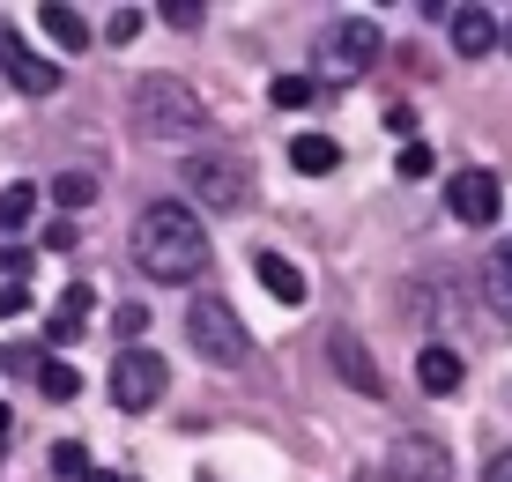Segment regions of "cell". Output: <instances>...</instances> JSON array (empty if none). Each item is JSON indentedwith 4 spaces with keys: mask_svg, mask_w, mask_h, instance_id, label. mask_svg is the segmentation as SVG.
<instances>
[{
    "mask_svg": "<svg viewBox=\"0 0 512 482\" xmlns=\"http://www.w3.org/2000/svg\"><path fill=\"white\" fill-rule=\"evenodd\" d=\"M446 23H453V52H468V60H483V52L505 38V23L490 8H453Z\"/></svg>",
    "mask_w": 512,
    "mask_h": 482,
    "instance_id": "cell-13",
    "label": "cell"
},
{
    "mask_svg": "<svg viewBox=\"0 0 512 482\" xmlns=\"http://www.w3.org/2000/svg\"><path fill=\"white\" fill-rule=\"evenodd\" d=\"M90 201H97V178H90V171L52 178V208H90Z\"/></svg>",
    "mask_w": 512,
    "mask_h": 482,
    "instance_id": "cell-21",
    "label": "cell"
},
{
    "mask_svg": "<svg viewBox=\"0 0 512 482\" xmlns=\"http://www.w3.org/2000/svg\"><path fill=\"white\" fill-rule=\"evenodd\" d=\"M164 15H171V23H179V30H193V23H201V15H208V8H201V0H171V8H164Z\"/></svg>",
    "mask_w": 512,
    "mask_h": 482,
    "instance_id": "cell-27",
    "label": "cell"
},
{
    "mask_svg": "<svg viewBox=\"0 0 512 482\" xmlns=\"http://www.w3.org/2000/svg\"><path fill=\"white\" fill-rule=\"evenodd\" d=\"M0 371H38V356L30 349H0Z\"/></svg>",
    "mask_w": 512,
    "mask_h": 482,
    "instance_id": "cell-28",
    "label": "cell"
},
{
    "mask_svg": "<svg viewBox=\"0 0 512 482\" xmlns=\"http://www.w3.org/2000/svg\"><path fill=\"white\" fill-rule=\"evenodd\" d=\"M483 297H490V312L512 327V245H498V253L483 260Z\"/></svg>",
    "mask_w": 512,
    "mask_h": 482,
    "instance_id": "cell-16",
    "label": "cell"
},
{
    "mask_svg": "<svg viewBox=\"0 0 512 482\" xmlns=\"http://www.w3.org/2000/svg\"><path fill=\"white\" fill-rule=\"evenodd\" d=\"M141 327H149V312H141V305H119V312H112V334H119V342H141Z\"/></svg>",
    "mask_w": 512,
    "mask_h": 482,
    "instance_id": "cell-24",
    "label": "cell"
},
{
    "mask_svg": "<svg viewBox=\"0 0 512 482\" xmlns=\"http://www.w3.org/2000/svg\"><path fill=\"white\" fill-rule=\"evenodd\" d=\"M90 305H97V297H90V282H67V290H60V305H52V319H45V342H82V334H90Z\"/></svg>",
    "mask_w": 512,
    "mask_h": 482,
    "instance_id": "cell-12",
    "label": "cell"
},
{
    "mask_svg": "<svg viewBox=\"0 0 512 482\" xmlns=\"http://www.w3.org/2000/svg\"><path fill=\"white\" fill-rule=\"evenodd\" d=\"M372 60H379V23L372 15H334V23L320 30V45H312V82L320 89H349Z\"/></svg>",
    "mask_w": 512,
    "mask_h": 482,
    "instance_id": "cell-4",
    "label": "cell"
},
{
    "mask_svg": "<svg viewBox=\"0 0 512 482\" xmlns=\"http://www.w3.org/2000/svg\"><path fill=\"white\" fill-rule=\"evenodd\" d=\"M186 342L201 364H216V371H231L253 356V334H245V319L231 312V297H216V290H201L193 297V312H186Z\"/></svg>",
    "mask_w": 512,
    "mask_h": 482,
    "instance_id": "cell-5",
    "label": "cell"
},
{
    "mask_svg": "<svg viewBox=\"0 0 512 482\" xmlns=\"http://www.w3.org/2000/svg\"><path fill=\"white\" fill-rule=\"evenodd\" d=\"M38 394H45V401H75V394H82L75 364H52V356H45V364H38Z\"/></svg>",
    "mask_w": 512,
    "mask_h": 482,
    "instance_id": "cell-20",
    "label": "cell"
},
{
    "mask_svg": "<svg viewBox=\"0 0 512 482\" xmlns=\"http://www.w3.org/2000/svg\"><path fill=\"white\" fill-rule=\"evenodd\" d=\"M461 379H468V364L446 342H431V349L416 356V386H423V394H461Z\"/></svg>",
    "mask_w": 512,
    "mask_h": 482,
    "instance_id": "cell-14",
    "label": "cell"
},
{
    "mask_svg": "<svg viewBox=\"0 0 512 482\" xmlns=\"http://www.w3.org/2000/svg\"><path fill=\"white\" fill-rule=\"evenodd\" d=\"M483 482H512V453H490V468H483Z\"/></svg>",
    "mask_w": 512,
    "mask_h": 482,
    "instance_id": "cell-29",
    "label": "cell"
},
{
    "mask_svg": "<svg viewBox=\"0 0 512 482\" xmlns=\"http://www.w3.org/2000/svg\"><path fill=\"white\" fill-rule=\"evenodd\" d=\"M268 97L282 104V112H305V104H320V82H312V75H275Z\"/></svg>",
    "mask_w": 512,
    "mask_h": 482,
    "instance_id": "cell-19",
    "label": "cell"
},
{
    "mask_svg": "<svg viewBox=\"0 0 512 482\" xmlns=\"http://www.w3.org/2000/svg\"><path fill=\"white\" fill-rule=\"evenodd\" d=\"M253 275H260V290H268L275 305H290V312H297V305H305V297H312L305 267H297L290 253H260V260H253Z\"/></svg>",
    "mask_w": 512,
    "mask_h": 482,
    "instance_id": "cell-11",
    "label": "cell"
},
{
    "mask_svg": "<svg viewBox=\"0 0 512 482\" xmlns=\"http://www.w3.org/2000/svg\"><path fill=\"white\" fill-rule=\"evenodd\" d=\"M52 475H60V482H82V475H90V453H82V438H60V445H52Z\"/></svg>",
    "mask_w": 512,
    "mask_h": 482,
    "instance_id": "cell-22",
    "label": "cell"
},
{
    "mask_svg": "<svg viewBox=\"0 0 512 482\" xmlns=\"http://www.w3.org/2000/svg\"><path fill=\"white\" fill-rule=\"evenodd\" d=\"M505 52H512V15H505Z\"/></svg>",
    "mask_w": 512,
    "mask_h": 482,
    "instance_id": "cell-33",
    "label": "cell"
},
{
    "mask_svg": "<svg viewBox=\"0 0 512 482\" xmlns=\"http://www.w3.org/2000/svg\"><path fill=\"white\" fill-rule=\"evenodd\" d=\"M164 386H171V371H164V356H156V349H127L112 364V408H127V416L156 408V401H164Z\"/></svg>",
    "mask_w": 512,
    "mask_h": 482,
    "instance_id": "cell-6",
    "label": "cell"
},
{
    "mask_svg": "<svg viewBox=\"0 0 512 482\" xmlns=\"http://www.w3.org/2000/svg\"><path fill=\"white\" fill-rule=\"evenodd\" d=\"M201 482H208V475H201Z\"/></svg>",
    "mask_w": 512,
    "mask_h": 482,
    "instance_id": "cell-34",
    "label": "cell"
},
{
    "mask_svg": "<svg viewBox=\"0 0 512 482\" xmlns=\"http://www.w3.org/2000/svg\"><path fill=\"white\" fill-rule=\"evenodd\" d=\"M201 127H208V112H201V97H193L179 75L134 82V134H149V141H193Z\"/></svg>",
    "mask_w": 512,
    "mask_h": 482,
    "instance_id": "cell-3",
    "label": "cell"
},
{
    "mask_svg": "<svg viewBox=\"0 0 512 482\" xmlns=\"http://www.w3.org/2000/svg\"><path fill=\"white\" fill-rule=\"evenodd\" d=\"M141 38V8H112V45H134Z\"/></svg>",
    "mask_w": 512,
    "mask_h": 482,
    "instance_id": "cell-25",
    "label": "cell"
},
{
    "mask_svg": "<svg viewBox=\"0 0 512 482\" xmlns=\"http://www.w3.org/2000/svg\"><path fill=\"white\" fill-rule=\"evenodd\" d=\"M179 186L201 208H216V216H245V208H253V164L231 156V149H186Z\"/></svg>",
    "mask_w": 512,
    "mask_h": 482,
    "instance_id": "cell-2",
    "label": "cell"
},
{
    "mask_svg": "<svg viewBox=\"0 0 512 482\" xmlns=\"http://www.w3.org/2000/svg\"><path fill=\"white\" fill-rule=\"evenodd\" d=\"M431 164H438V156H431V149H423V141H409V149H401V156H394V171H401V178H409V186H416V178H431Z\"/></svg>",
    "mask_w": 512,
    "mask_h": 482,
    "instance_id": "cell-23",
    "label": "cell"
},
{
    "mask_svg": "<svg viewBox=\"0 0 512 482\" xmlns=\"http://www.w3.org/2000/svg\"><path fill=\"white\" fill-rule=\"evenodd\" d=\"M30 312V290L23 282H0V319H23Z\"/></svg>",
    "mask_w": 512,
    "mask_h": 482,
    "instance_id": "cell-26",
    "label": "cell"
},
{
    "mask_svg": "<svg viewBox=\"0 0 512 482\" xmlns=\"http://www.w3.org/2000/svg\"><path fill=\"white\" fill-rule=\"evenodd\" d=\"M386 475H394V482H453V460H446V445H438V438L401 431L394 453H386Z\"/></svg>",
    "mask_w": 512,
    "mask_h": 482,
    "instance_id": "cell-8",
    "label": "cell"
},
{
    "mask_svg": "<svg viewBox=\"0 0 512 482\" xmlns=\"http://www.w3.org/2000/svg\"><path fill=\"white\" fill-rule=\"evenodd\" d=\"M327 356H334V371H342V379L357 386L364 401H379V394H386V379H379L372 349H364V334H349V327H342V334H334V342H327Z\"/></svg>",
    "mask_w": 512,
    "mask_h": 482,
    "instance_id": "cell-10",
    "label": "cell"
},
{
    "mask_svg": "<svg viewBox=\"0 0 512 482\" xmlns=\"http://www.w3.org/2000/svg\"><path fill=\"white\" fill-rule=\"evenodd\" d=\"M15 431V416H8V401H0V438H8Z\"/></svg>",
    "mask_w": 512,
    "mask_h": 482,
    "instance_id": "cell-31",
    "label": "cell"
},
{
    "mask_svg": "<svg viewBox=\"0 0 512 482\" xmlns=\"http://www.w3.org/2000/svg\"><path fill=\"white\" fill-rule=\"evenodd\" d=\"M349 482H394V475H386V468H357V475H349Z\"/></svg>",
    "mask_w": 512,
    "mask_h": 482,
    "instance_id": "cell-30",
    "label": "cell"
},
{
    "mask_svg": "<svg viewBox=\"0 0 512 482\" xmlns=\"http://www.w3.org/2000/svg\"><path fill=\"white\" fill-rule=\"evenodd\" d=\"M82 482H119V475H104V468H90V475H82Z\"/></svg>",
    "mask_w": 512,
    "mask_h": 482,
    "instance_id": "cell-32",
    "label": "cell"
},
{
    "mask_svg": "<svg viewBox=\"0 0 512 482\" xmlns=\"http://www.w3.org/2000/svg\"><path fill=\"white\" fill-rule=\"evenodd\" d=\"M290 164L305 171V178H327L334 164H342V149H334L327 134H297V141H290Z\"/></svg>",
    "mask_w": 512,
    "mask_h": 482,
    "instance_id": "cell-17",
    "label": "cell"
},
{
    "mask_svg": "<svg viewBox=\"0 0 512 482\" xmlns=\"http://www.w3.org/2000/svg\"><path fill=\"white\" fill-rule=\"evenodd\" d=\"M30 216H38V186H30V178H15V186L0 193V230H23Z\"/></svg>",
    "mask_w": 512,
    "mask_h": 482,
    "instance_id": "cell-18",
    "label": "cell"
},
{
    "mask_svg": "<svg viewBox=\"0 0 512 482\" xmlns=\"http://www.w3.org/2000/svg\"><path fill=\"white\" fill-rule=\"evenodd\" d=\"M446 208H453V223L483 230V223H490V216L505 208V193H498V171H483V164L453 171V178H446Z\"/></svg>",
    "mask_w": 512,
    "mask_h": 482,
    "instance_id": "cell-7",
    "label": "cell"
},
{
    "mask_svg": "<svg viewBox=\"0 0 512 482\" xmlns=\"http://www.w3.org/2000/svg\"><path fill=\"white\" fill-rule=\"evenodd\" d=\"M134 267H141L149 282H201L208 267H216L201 216H193L186 201L141 208V223H134Z\"/></svg>",
    "mask_w": 512,
    "mask_h": 482,
    "instance_id": "cell-1",
    "label": "cell"
},
{
    "mask_svg": "<svg viewBox=\"0 0 512 482\" xmlns=\"http://www.w3.org/2000/svg\"><path fill=\"white\" fill-rule=\"evenodd\" d=\"M0 75H8L15 89H23V97H52V89H60V67H52V60H38V52H30L23 38H15V30H0Z\"/></svg>",
    "mask_w": 512,
    "mask_h": 482,
    "instance_id": "cell-9",
    "label": "cell"
},
{
    "mask_svg": "<svg viewBox=\"0 0 512 482\" xmlns=\"http://www.w3.org/2000/svg\"><path fill=\"white\" fill-rule=\"evenodd\" d=\"M38 23L52 30V45H60V52H90V23H82V8H67V0H45Z\"/></svg>",
    "mask_w": 512,
    "mask_h": 482,
    "instance_id": "cell-15",
    "label": "cell"
}]
</instances>
